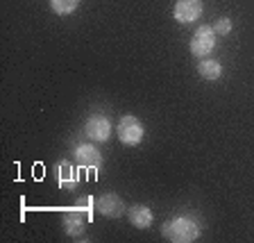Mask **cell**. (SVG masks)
<instances>
[{
    "label": "cell",
    "mask_w": 254,
    "mask_h": 243,
    "mask_svg": "<svg viewBox=\"0 0 254 243\" xmlns=\"http://www.w3.org/2000/svg\"><path fill=\"white\" fill-rule=\"evenodd\" d=\"M57 182L62 189H75V186H77V173H75L70 162H62V164H59Z\"/></svg>",
    "instance_id": "9"
},
{
    "label": "cell",
    "mask_w": 254,
    "mask_h": 243,
    "mask_svg": "<svg viewBox=\"0 0 254 243\" xmlns=\"http://www.w3.org/2000/svg\"><path fill=\"white\" fill-rule=\"evenodd\" d=\"M64 230H66L70 237H79V234L84 232V214L79 212V209L66 214V216H64Z\"/></svg>",
    "instance_id": "10"
},
{
    "label": "cell",
    "mask_w": 254,
    "mask_h": 243,
    "mask_svg": "<svg viewBox=\"0 0 254 243\" xmlns=\"http://www.w3.org/2000/svg\"><path fill=\"white\" fill-rule=\"evenodd\" d=\"M202 14V0H177L175 2V21L193 23Z\"/></svg>",
    "instance_id": "5"
},
{
    "label": "cell",
    "mask_w": 254,
    "mask_h": 243,
    "mask_svg": "<svg viewBox=\"0 0 254 243\" xmlns=\"http://www.w3.org/2000/svg\"><path fill=\"white\" fill-rule=\"evenodd\" d=\"M164 237L173 243H190L200 237V225L189 216H177L164 223Z\"/></svg>",
    "instance_id": "1"
},
{
    "label": "cell",
    "mask_w": 254,
    "mask_h": 243,
    "mask_svg": "<svg viewBox=\"0 0 254 243\" xmlns=\"http://www.w3.org/2000/svg\"><path fill=\"white\" fill-rule=\"evenodd\" d=\"M75 159H77L79 166H84V168H89V166H100L102 164V155L100 150L95 148V146H91V143H82V146H77L75 148Z\"/></svg>",
    "instance_id": "7"
},
{
    "label": "cell",
    "mask_w": 254,
    "mask_h": 243,
    "mask_svg": "<svg viewBox=\"0 0 254 243\" xmlns=\"http://www.w3.org/2000/svg\"><path fill=\"white\" fill-rule=\"evenodd\" d=\"M216 30L211 25H200L190 39V53L195 57H206L216 48Z\"/></svg>",
    "instance_id": "3"
},
{
    "label": "cell",
    "mask_w": 254,
    "mask_h": 243,
    "mask_svg": "<svg viewBox=\"0 0 254 243\" xmlns=\"http://www.w3.org/2000/svg\"><path fill=\"white\" fill-rule=\"evenodd\" d=\"M98 212L107 218H118L125 212V205H123V200L116 193H105V196L98 200Z\"/></svg>",
    "instance_id": "6"
},
{
    "label": "cell",
    "mask_w": 254,
    "mask_h": 243,
    "mask_svg": "<svg viewBox=\"0 0 254 243\" xmlns=\"http://www.w3.org/2000/svg\"><path fill=\"white\" fill-rule=\"evenodd\" d=\"M129 223L138 230H145L152 225V212H150L145 205H134L129 209Z\"/></svg>",
    "instance_id": "8"
},
{
    "label": "cell",
    "mask_w": 254,
    "mask_h": 243,
    "mask_svg": "<svg viewBox=\"0 0 254 243\" xmlns=\"http://www.w3.org/2000/svg\"><path fill=\"white\" fill-rule=\"evenodd\" d=\"M116 132H118V139L125 146H136V143L143 141L145 130H143V123L136 116H123L116 125Z\"/></svg>",
    "instance_id": "2"
},
{
    "label": "cell",
    "mask_w": 254,
    "mask_h": 243,
    "mask_svg": "<svg viewBox=\"0 0 254 243\" xmlns=\"http://www.w3.org/2000/svg\"><path fill=\"white\" fill-rule=\"evenodd\" d=\"M50 7H53L55 14L68 16L79 7V0H50Z\"/></svg>",
    "instance_id": "12"
},
{
    "label": "cell",
    "mask_w": 254,
    "mask_h": 243,
    "mask_svg": "<svg viewBox=\"0 0 254 243\" xmlns=\"http://www.w3.org/2000/svg\"><path fill=\"white\" fill-rule=\"evenodd\" d=\"M213 30H216V34L225 37V34H229V32H232V21H229L227 16H225V18H218V23L213 25Z\"/></svg>",
    "instance_id": "13"
},
{
    "label": "cell",
    "mask_w": 254,
    "mask_h": 243,
    "mask_svg": "<svg viewBox=\"0 0 254 243\" xmlns=\"http://www.w3.org/2000/svg\"><path fill=\"white\" fill-rule=\"evenodd\" d=\"M84 134L91 139V141L102 143V141H107V139H109V134H111V123L107 121L105 116L95 114V116H91L89 121H86Z\"/></svg>",
    "instance_id": "4"
},
{
    "label": "cell",
    "mask_w": 254,
    "mask_h": 243,
    "mask_svg": "<svg viewBox=\"0 0 254 243\" xmlns=\"http://www.w3.org/2000/svg\"><path fill=\"white\" fill-rule=\"evenodd\" d=\"M197 71H200V75L204 80H218L222 75V66H220V62H216V59H202Z\"/></svg>",
    "instance_id": "11"
}]
</instances>
